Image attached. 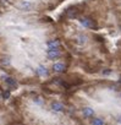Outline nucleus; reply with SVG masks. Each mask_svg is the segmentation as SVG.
Here are the masks:
<instances>
[{
  "label": "nucleus",
  "mask_w": 121,
  "mask_h": 125,
  "mask_svg": "<svg viewBox=\"0 0 121 125\" xmlns=\"http://www.w3.org/2000/svg\"><path fill=\"white\" fill-rule=\"evenodd\" d=\"M80 22L86 28H95V23L93 22V20H91L88 17H81L80 19Z\"/></svg>",
  "instance_id": "obj_1"
},
{
  "label": "nucleus",
  "mask_w": 121,
  "mask_h": 125,
  "mask_svg": "<svg viewBox=\"0 0 121 125\" xmlns=\"http://www.w3.org/2000/svg\"><path fill=\"white\" fill-rule=\"evenodd\" d=\"M47 55H48V58L50 60H55V59H57L60 55H61V53H60L59 49H48Z\"/></svg>",
  "instance_id": "obj_2"
},
{
  "label": "nucleus",
  "mask_w": 121,
  "mask_h": 125,
  "mask_svg": "<svg viewBox=\"0 0 121 125\" xmlns=\"http://www.w3.org/2000/svg\"><path fill=\"white\" fill-rule=\"evenodd\" d=\"M48 49H59L60 47V41L59 39H50L47 42Z\"/></svg>",
  "instance_id": "obj_3"
},
{
  "label": "nucleus",
  "mask_w": 121,
  "mask_h": 125,
  "mask_svg": "<svg viewBox=\"0 0 121 125\" xmlns=\"http://www.w3.org/2000/svg\"><path fill=\"white\" fill-rule=\"evenodd\" d=\"M19 8H20L22 11H29V10L33 8V4L29 3V1H22V3H20Z\"/></svg>",
  "instance_id": "obj_4"
},
{
  "label": "nucleus",
  "mask_w": 121,
  "mask_h": 125,
  "mask_svg": "<svg viewBox=\"0 0 121 125\" xmlns=\"http://www.w3.org/2000/svg\"><path fill=\"white\" fill-rule=\"evenodd\" d=\"M11 65V59L9 56H3L0 59V66L1 68H9Z\"/></svg>",
  "instance_id": "obj_5"
},
{
  "label": "nucleus",
  "mask_w": 121,
  "mask_h": 125,
  "mask_svg": "<svg viewBox=\"0 0 121 125\" xmlns=\"http://www.w3.org/2000/svg\"><path fill=\"white\" fill-rule=\"evenodd\" d=\"M82 114H83V116H86V118H91V116L94 115V110H93V108H91V107H84V108L82 109Z\"/></svg>",
  "instance_id": "obj_6"
},
{
  "label": "nucleus",
  "mask_w": 121,
  "mask_h": 125,
  "mask_svg": "<svg viewBox=\"0 0 121 125\" xmlns=\"http://www.w3.org/2000/svg\"><path fill=\"white\" fill-rule=\"evenodd\" d=\"M51 109L55 112H64V104L60 102H53L51 103Z\"/></svg>",
  "instance_id": "obj_7"
},
{
  "label": "nucleus",
  "mask_w": 121,
  "mask_h": 125,
  "mask_svg": "<svg viewBox=\"0 0 121 125\" xmlns=\"http://www.w3.org/2000/svg\"><path fill=\"white\" fill-rule=\"evenodd\" d=\"M53 69H54L55 73H64L65 71V65L63 64V62H55Z\"/></svg>",
  "instance_id": "obj_8"
},
{
  "label": "nucleus",
  "mask_w": 121,
  "mask_h": 125,
  "mask_svg": "<svg viewBox=\"0 0 121 125\" xmlns=\"http://www.w3.org/2000/svg\"><path fill=\"white\" fill-rule=\"evenodd\" d=\"M3 79L5 80V82L10 86V87H12V88H16L17 87V82L12 79V77H8V76H3Z\"/></svg>",
  "instance_id": "obj_9"
},
{
  "label": "nucleus",
  "mask_w": 121,
  "mask_h": 125,
  "mask_svg": "<svg viewBox=\"0 0 121 125\" xmlns=\"http://www.w3.org/2000/svg\"><path fill=\"white\" fill-rule=\"evenodd\" d=\"M37 74H38L39 76H47V75H48V69H47L45 66L40 65V66L37 69Z\"/></svg>",
  "instance_id": "obj_10"
},
{
  "label": "nucleus",
  "mask_w": 121,
  "mask_h": 125,
  "mask_svg": "<svg viewBox=\"0 0 121 125\" xmlns=\"http://www.w3.org/2000/svg\"><path fill=\"white\" fill-rule=\"evenodd\" d=\"M86 42H87V37H86L84 34H80V36L77 37V43H78V44L82 45V44H84Z\"/></svg>",
  "instance_id": "obj_11"
},
{
  "label": "nucleus",
  "mask_w": 121,
  "mask_h": 125,
  "mask_svg": "<svg viewBox=\"0 0 121 125\" xmlns=\"http://www.w3.org/2000/svg\"><path fill=\"white\" fill-rule=\"evenodd\" d=\"M92 125H104V120L102 118H94L92 120Z\"/></svg>",
  "instance_id": "obj_12"
},
{
  "label": "nucleus",
  "mask_w": 121,
  "mask_h": 125,
  "mask_svg": "<svg viewBox=\"0 0 121 125\" xmlns=\"http://www.w3.org/2000/svg\"><path fill=\"white\" fill-rule=\"evenodd\" d=\"M76 16V10H70L69 11V17H75Z\"/></svg>",
  "instance_id": "obj_13"
},
{
  "label": "nucleus",
  "mask_w": 121,
  "mask_h": 125,
  "mask_svg": "<svg viewBox=\"0 0 121 125\" xmlns=\"http://www.w3.org/2000/svg\"><path fill=\"white\" fill-rule=\"evenodd\" d=\"M34 102H36L37 104H39V105H42V104H43V101H42V99H38V98H36V99H34Z\"/></svg>",
  "instance_id": "obj_14"
},
{
  "label": "nucleus",
  "mask_w": 121,
  "mask_h": 125,
  "mask_svg": "<svg viewBox=\"0 0 121 125\" xmlns=\"http://www.w3.org/2000/svg\"><path fill=\"white\" fill-rule=\"evenodd\" d=\"M9 96H10V94H9L8 92H5V93H4V98H5V99H8V98H9Z\"/></svg>",
  "instance_id": "obj_15"
},
{
  "label": "nucleus",
  "mask_w": 121,
  "mask_h": 125,
  "mask_svg": "<svg viewBox=\"0 0 121 125\" xmlns=\"http://www.w3.org/2000/svg\"><path fill=\"white\" fill-rule=\"evenodd\" d=\"M110 73H111L110 70H106V71H104V74H105V75H108V74H110Z\"/></svg>",
  "instance_id": "obj_16"
},
{
  "label": "nucleus",
  "mask_w": 121,
  "mask_h": 125,
  "mask_svg": "<svg viewBox=\"0 0 121 125\" xmlns=\"http://www.w3.org/2000/svg\"><path fill=\"white\" fill-rule=\"evenodd\" d=\"M117 121H119V123L121 124V116H119V118H117Z\"/></svg>",
  "instance_id": "obj_17"
}]
</instances>
